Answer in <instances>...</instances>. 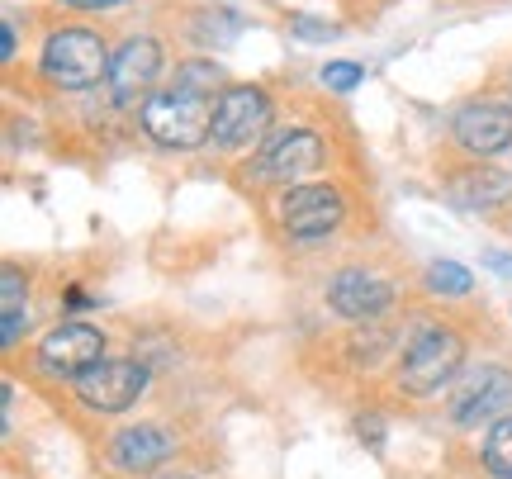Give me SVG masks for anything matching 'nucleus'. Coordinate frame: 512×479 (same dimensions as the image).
Here are the masks:
<instances>
[{
    "mask_svg": "<svg viewBox=\"0 0 512 479\" xmlns=\"http://www.w3.org/2000/svg\"><path fill=\"white\" fill-rule=\"evenodd\" d=\"M484 465H489V475L512 479V413H508V418H498V423L489 427V442H484Z\"/></svg>",
    "mask_w": 512,
    "mask_h": 479,
    "instance_id": "16",
    "label": "nucleus"
},
{
    "mask_svg": "<svg viewBox=\"0 0 512 479\" xmlns=\"http://www.w3.org/2000/svg\"><path fill=\"white\" fill-rule=\"evenodd\" d=\"M0 318H5V328H0V337H5V347H15L19 342V328H24V276H19L15 266H5V280H0Z\"/></svg>",
    "mask_w": 512,
    "mask_h": 479,
    "instance_id": "15",
    "label": "nucleus"
},
{
    "mask_svg": "<svg viewBox=\"0 0 512 479\" xmlns=\"http://www.w3.org/2000/svg\"><path fill=\"white\" fill-rule=\"evenodd\" d=\"M266 124H271V100H266V91H256V86H233L214 105V143L219 148L252 143Z\"/></svg>",
    "mask_w": 512,
    "mask_h": 479,
    "instance_id": "6",
    "label": "nucleus"
},
{
    "mask_svg": "<svg viewBox=\"0 0 512 479\" xmlns=\"http://www.w3.org/2000/svg\"><path fill=\"white\" fill-rule=\"evenodd\" d=\"M143 129L162 148H200L204 138H214V105L209 95L190 91H157L143 100Z\"/></svg>",
    "mask_w": 512,
    "mask_h": 479,
    "instance_id": "1",
    "label": "nucleus"
},
{
    "mask_svg": "<svg viewBox=\"0 0 512 479\" xmlns=\"http://www.w3.org/2000/svg\"><path fill=\"white\" fill-rule=\"evenodd\" d=\"M361 67H356V62H328V67H323V86H328V91H356V86H361Z\"/></svg>",
    "mask_w": 512,
    "mask_h": 479,
    "instance_id": "19",
    "label": "nucleus"
},
{
    "mask_svg": "<svg viewBox=\"0 0 512 479\" xmlns=\"http://www.w3.org/2000/svg\"><path fill=\"white\" fill-rule=\"evenodd\" d=\"M157 72H162V43L157 38H128L110 62V86L119 100H133L157 81Z\"/></svg>",
    "mask_w": 512,
    "mask_h": 479,
    "instance_id": "12",
    "label": "nucleus"
},
{
    "mask_svg": "<svg viewBox=\"0 0 512 479\" xmlns=\"http://www.w3.org/2000/svg\"><path fill=\"white\" fill-rule=\"evenodd\" d=\"M508 190H512V181L503 171H494V166H470L465 176L451 181V200H456L460 209H494V204L508 200Z\"/></svg>",
    "mask_w": 512,
    "mask_h": 479,
    "instance_id": "14",
    "label": "nucleus"
},
{
    "mask_svg": "<svg viewBox=\"0 0 512 479\" xmlns=\"http://www.w3.org/2000/svg\"><path fill=\"white\" fill-rule=\"evenodd\" d=\"M219 81H223V72L214 67V62H185L171 86H176V91H190V95H209Z\"/></svg>",
    "mask_w": 512,
    "mask_h": 479,
    "instance_id": "18",
    "label": "nucleus"
},
{
    "mask_svg": "<svg viewBox=\"0 0 512 479\" xmlns=\"http://www.w3.org/2000/svg\"><path fill=\"white\" fill-rule=\"evenodd\" d=\"M171 451H176V442L166 437L162 427H124L110 446V456L119 470H157Z\"/></svg>",
    "mask_w": 512,
    "mask_h": 479,
    "instance_id": "13",
    "label": "nucleus"
},
{
    "mask_svg": "<svg viewBox=\"0 0 512 479\" xmlns=\"http://www.w3.org/2000/svg\"><path fill=\"white\" fill-rule=\"evenodd\" d=\"M323 138L309 129H290V133H280L271 148L261 152V166H256V176L261 181H275V185H299V181H309L313 171L323 166Z\"/></svg>",
    "mask_w": 512,
    "mask_h": 479,
    "instance_id": "7",
    "label": "nucleus"
},
{
    "mask_svg": "<svg viewBox=\"0 0 512 479\" xmlns=\"http://www.w3.org/2000/svg\"><path fill=\"white\" fill-rule=\"evenodd\" d=\"M114 53H105L100 34L91 29H57L43 43V76L62 86V91H86L100 76H110Z\"/></svg>",
    "mask_w": 512,
    "mask_h": 479,
    "instance_id": "2",
    "label": "nucleus"
},
{
    "mask_svg": "<svg viewBox=\"0 0 512 479\" xmlns=\"http://www.w3.org/2000/svg\"><path fill=\"white\" fill-rule=\"evenodd\" d=\"M143 389H147V370L138 361H100V366H91L76 380L81 404L95 408V413H124V408L138 404Z\"/></svg>",
    "mask_w": 512,
    "mask_h": 479,
    "instance_id": "5",
    "label": "nucleus"
},
{
    "mask_svg": "<svg viewBox=\"0 0 512 479\" xmlns=\"http://www.w3.org/2000/svg\"><path fill=\"white\" fill-rule=\"evenodd\" d=\"M294 34L299 38H337L332 24H318V19H294Z\"/></svg>",
    "mask_w": 512,
    "mask_h": 479,
    "instance_id": "20",
    "label": "nucleus"
},
{
    "mask_svg": "<svg viewBox=\"0 0 512 479\" xmlns=\"http://www.w3.org/2000/svg\"><path fill=\"white\" fill-rule=\"evenodd\" d=\"M10 53H15V29L5 24V29H0V57H10Z\"/></svg>",
    "mask_w": 512,
    "mask_h": 479,
    "instance_id": "22",
    "label": "nucleus"
},
{
    "mask_svg": "<svg viewBox=\"0 0 512 479\" xmlns=\"http://www.w3.org/2000/svg\"><path fill=\"white\" fill-rule=\"evenodd\" d=\"M489 266H494V271H508V276H512V261L508 257H489Z\"/></svg>",
    "mask_w": 512,
    "mask_h": 479,
    "instance_id": "23",
    "label": "nucleus"
},
{
    "mask_svg": "<svg viewBox=\"0 0 512 479\" xmlns=\"http://www.w3.org/2000/svg\"><path fill=\"white\" fill-rule=\"evenodd\" d=\"M342 214H347V204L332 185H290L285 200H280V228L299 242L328 238L342 223Z\"/></svg>",
    "mask_w": 512,
    "mask_h": 479,
    "instance_id": "4",
    "label": "nucleus"
},
{
    "mask_svg": "<svg viewBox=\"0 0 512 479\" xmlns=\"http://www.w3.org/2000/svg\"><path fill=\"white\" fill-rule=\"evenodd\" d=\"M328 304L351 323H370L375 314L389 309V285L370 271H337L328 280Z\"/></svg>",
    "mask_w": 512,
    "mask_h": 479,
    "instance_id": "11",
    "label": "nucleus"
},
{
    "mask_svg": "<svg viewBox=\"0 0 512 479\" xmlns=\"http://www.w3.org/2000/svg\"><path fill=\"white\" fill-rule=\"evenodd\" d=\"M465 361V342H460L451 328H427L403 351V370H399V385L413 394V399H432L451 375Z\"/></svg>",
    "mask_w": 512,
    "mask_h": 479,
    "instance_id": "3",
    "label": "nucleus"
},
{
    "mask_svg": "<svg viewBox=\"0 0 512 479\" xmlns=\"http://www.w3.org/2000/svg\"><path fill=\"white\" fill-rule=\"evenodd\" d=\"M76 10H105V5H124V0H67Z\"/></svg>",
    "mask_w": 512,
    "mask_h": 479,
    "instance_id": "21",
    "label": "nucleus"
},
{
    "mask_svg": "<svg viewBox=\"0 0 512 479\" xmlns=\"http://www.w3.org/2000/svg\"><path fill=\"white\" fill-rule=\"evenodd\" d=\"M171 479H185V475H171Z\"/></svg>",
    "mask_w": 512,
    "mask_h": 479,
    "instance_id": "24",
    "label": "nucleus"
},
{
    "mask_svg": "<svg viewBox=\"0 0 512 479\" xmlns=\"http://www.w3.org/2000/svg\"><path fill=\"white\" fill-rule=\"evenodd\" d=\"M508 408H512V375L484 366L460 385L451 413H456L460 427H475V423H489V418H508Z\"/></svg>",
    "mask_w": 512,
    "mask_h": 479,
    "instance_id": "10",
    "label": "nucleus"
},
{
    "mask_svg": "<svg viewBox=\"0 0 512 479\" xmlns=\"http://www.w3.org/2000/svg\"><path fill=\"white\" fill-rule=\"evenodd\" d=\"M100 356H105V337L91 323H62L38 347V361H43L48 375H72V380H81L91 366H100Z\"/></svg>",
    "mask_w": 512,
    "mask_h": 479,
    "instance_id": "8",
    "label": "nucleus"
},
{
    "mask_svg": "<svg viewBox=\"0 0 512 479\" xmlns=\"http://www.w3.org/2000/svg\"><path fill=\"white\" fill-rule=\"evenodd\" d=\"M470 285H475V276L456 261H432L427 266V290H437V295H470Z\"/></svg>",
    "mask_w": 512,
    "mask_h": 479,
    "instance_id": "17",
    "label": "nucleus"
},
{
    "mask_svg": "<svg viewBox=\"0 0 512 479\" xmlns=\"http://www.w3.org/2000/svg\"><path fill=\"white\" fill-rule=\"evenodd\" d=\"M451 133L465 152L475 157H494V152L512 148V110L508 105H489V100H475L451 119Z\"/></svg>",
    "mask_w": 512,
    "mask_h": 479,
    "instance_id": "9",
    "label": "nucleus"
}]
</instances>
